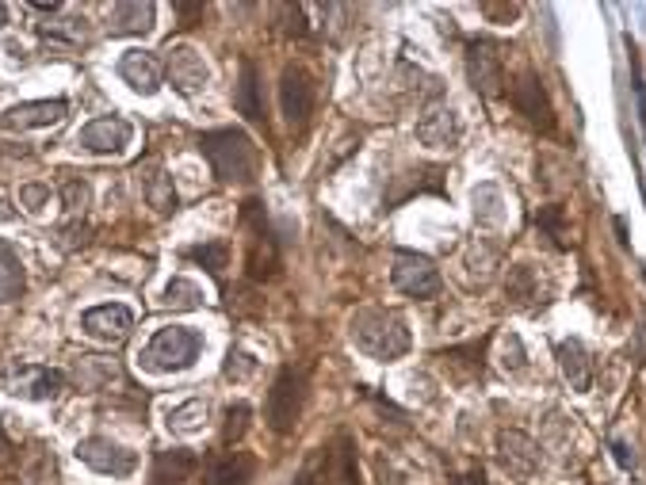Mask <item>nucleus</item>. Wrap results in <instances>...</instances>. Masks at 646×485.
Here are the masks:
<instances>
[{"instance_id": "0eeeda50", "label": "nucleus", "mask_w": 646, "mask_h": 485, "mask_svg": "<svg viewBox=\"0 0 646 485\" xmlns=\"http://www.w3.org/2000/svg\"><path fill=\"white\" fill-rule=\"evenodd\" d=\"M390 283H394V291H402L406 298H436L440 295V287H444V279L436 272V264H432L429 256L421 253H410V249H398L394 260H390Z\"/></svg>"}, {"instance_id": "39448f33", "label": "nucleus", "mask_w": 646, "mask_h": 485, "mask_svg": "<svg viewBox=\"0 0 646 485\" xmlns=\"http://www.w3.org/2000/svg\"><path fill=\"white\" fill-rule=\"evenodd\" d=\"M306 386H310V367H283L272 390H268V401H264V421L272 432L287 436L302 417V401H306Z\"/></svg>"}, {"instance_id": "f03ea898", "label": "nucleus", "mask_w": 646, "mask_h": 485, "mask_svg": "<svg viewBox=\"0 0 646 485\" xmlns=\"http://www.w3.org/2000/svg\"><path fill=\"white\" fill-rule=\"evenodd\" d=\"M199 153L211 161L215 176L226 184H249L257 176V146L241 127H222L203 134Z\"/></svg>"}, {"instance_id": "4c0bfd02", "label": "nucleus", "mask_w": 646, "mask_h": 485, "mask_svg": "<svg viewBox=\"0 0 646 485\" xmlns=\"http://www.w3.org/2000/svg\"><path fill=\"white\" fill-rule=\"evenodd\" d=\"M501 367H505L509 375H520V371L528 367V359H524V344H520L517 333H509V337H505V352H501Z\"/></svg>"}, {"instance_id": "2eb2a0df", "label": "nucleus", "mask_w": 646, "mask_h": 485, "mask_svg": "<svg viewBox=\"0 0 646 485\" xmlns=\"http://www.w3.org/2000/svg\"><path fill=\"white\" fill-rule=\"evenodd\" d=\"M513 107H517L520 115L539 130H551L555 127V111H551V100H547V92H543V81H539L536 73L528 69V73H520L517 85H513Z\"/></svg>"}, {"instance_id": "37998d69", "label": "nucleus", "mask_w": 646, "mask_h": 485, "mask_svg": "<svg viewBox=\"0 0 646 485\" xmlns=\"http://www.w3.org/2000/svg\"><path fill=\"white\" fill-rule=\"evenodd\" d=\"M4 23H8V8H4V4H0V27H4Z\"/></svg>"}, {"instance_id": "a878e982", "label": "nucleus", "mask_w": 646, "mask_h": 485, "mask_svg": "<svg viewBox=\"0 0 646 485\" xmlns=\"http://www.w3.org/2000/svg\"><path fill=\"white\" fill-rule=\"evenodd\" d=\"M23 287H27V275H23L20 253L8 241H0V306L16 302L23 295Z\"/></svg>"}, {"instance_id": "6ab92c4d", "label": "nucleus", "mask_w": 646, "mask_h": 485, "mask_svg": "<svg viewBox=\"0 0 646 485\" xmlns=\"http://www.w3.org/2000/svg\"><path fill=\"white\" fill-rule=\"evenodd\" d=\"M257 474V459L249 451H218L203 466V485H249Z\"/></svg>"}, {"instance_id": "c9c22d12", "label": "nucleus", "mask_w": 646, "mask_h": 485, "mask_svg": "<svg viewBox=\"0 0 646 485\" xmlns=\"http://www.w3.org/2000/svg\"><path fill=\"white\" fill-rule=\"evenodd\" d=\"M536 226L543 233H551L559 245H566V218H562V207H539V218H536Z\"/></svg>"}, {"instance_id": "393cba45", "label": "nucleus", "mask_w": 646, "mask_h": 485, "mask_svg": "<svg viewBox=\"0 0 646 485\" xmlns=\"http://www.w3.org/2000/svg\"><path fill=\"white\" fill-rule=\"evenodd\" d=\"M234 107L249 123H264V100H260V77L257 65L241 62V81L234 88Z\"/></svg>"}, {"instance_id": "5701e85b", "label": "nucleus", "mask_w": 646, "mask_h": 485, "mask_svg": "<svg viewBox=\"0 0 646 485\" xmlns=\"http://www.w3.org/2000/svg\"><path fill=\"white\" fill-rule=\"evenodd\" d=\"M559 367L562 375H566V382H570V390H578V394L593 390V356H589V348L578 337L559 344Z\"/></svg>"}, {"instance_id": "423d86ee", "label": "nucleus", "mask_w": 646, "mask_h": 485, "mask_svg": "<svg viewBox=\"0 0 646 485\" xmlns=\"http://www.w3.org/2000/svg\"><path fill=\"white\" fill-rule=\"evenodd\" d=\"M241 222L249 226V256H245V272L249 279H272L280 272V245H276V233L268 230V214H264V203L260 199H249L241 207Z\"/></svg>"}, {"instance_id": "b1692460", "label": "nucleus", "mask_w": 646, "mask_h": 485, "mask_svg": "<svg viewBox=\"0 0 646 485\" xmlns=\"http://www.w3.org/2000/svg\"><path fill=\"white\" fill-rule=\"evenodd\" d=\"M153 16H157V8L150 0H123V4L111 8L108 31L111 35H150Z\"/></svg>"}, {"instance_id": "473e14b6", "label": "nucleus", "mask_w": 646, "mask_h": 485, "mask_svg": "<svg viewBox=\"0 0 646 485\" xmlns=\"http://www.w3.org/2000/svg\"><path fill=\"white\" fill-rule=\"evenodd\" d=\"M62 203L69 214H85V207L92 203V188H88L85 180H77V176H69L62 184Z\"/></svg>"}, {"instance_id": "f3484780", "label": "nucleus", "mask_w": 646, "mask_h": 485, "mask_svg": "<svg viewBox=\"0 0 646 485\" xmlns=\"http://www.w3.org/2000/svg\"><path fill=\"white\" fill-rule=\"evenodd\" d=\"M65 111H69L65 100H27V104L8 107V111L0 115V127L4 130H43V127L62 123Z\"/></svg>"}, {"instance_id": "79ce46f5", "label": "nucleus", "mask_w": 646, "mask_h": 485, "mask_svg": "<svg viewBox=\"0 0 646 485\" xmlns=\"http://www.w3.org/2000/svg\"><path fill=\"white\" fill-rule=\"evenodd\" d=\"M12 451H16V447H12V443H8V436L0 432V463H8V459H12Z\"/></svg>"}, {"instance_id": "4be33fe9", "label": "nucleus", "mask_w": 646, "mask_h": 485, "mask_svg": "<svg viewBox=\"0 0 646 485\" xmlns=\"http://www.w3.org/2000/svg\"><path fill=\"white\" fill-rule=\"evenodd\" d=\"M119 77L127 81L138 96H153L157 88H161V62L146 54V50H127L123 58H119Z\"/></svg>"}, {"instance_id": "aec40b11", "label": "nucleus", "mask_w": 646, "mask_h": 485, "mask_svg": "<svg viewBox=\"0 0 646 485\" xmlns=\"http://www.w3.org/2000/svg\"><path fill=\"white\" fill-rule=\"evenodd\" d=\"M73 382H77L81 390H111V386L130 390L123 367L108 356H81L73 363Z\"/></svg>"}, {"instance_id": "7c9ffc66", "label": "nucleus", "mask_w": 646, "mask_h": 485, "mask_svg": "<svg viewBox=\"0 0 646 485\" xmlns=\"http://www.w3.org/2000/svg\"><path fill=\"white\" fill-rule=\"evenodd\" d=\"M165 306H173V310H195L199 302H203V291L195 287L192 279H173L169 287H165V298H161Z\"/></svg>"}, {"instance_id": "9d476101", "label": "nucleus", "mask_w": 646, "mask_h": 485, "mask_svg": "<svg viewBox=\"0 0 646 485\" xmlns=\"http://www.w3.org/2000/svg\"><path fill=\"white\" fill-rule=\"evenodd\" d=\"M77 459L92 466L96 474H111V478H130L138 470V455L123 447V443L108 440V436H88L77 443Z\"/></svg>"}, {"instance_id": "4468645a", "label": "nucleus", "mask_w": 646, "mask_h": 485, "mask_svg": "<svg viewBox=\"0 0 646 485\" xmlns=\"http://www.w3.org/2000/svg\"><path fill=\"white\" fill-rule=\"evenodd\" d=\"M81 329L88 337L104 340V344H123L134 329V314L123 302H104V306H92L81 314Z\"/></svg>"}, {"instance_id": "dca6fc26", "label": "nucleus", "mask_w": 646, "mask_h": 485, "mask_svg": "<svg viewBox=\"0 0 646 485\" xmlns=\"http://www.w3.org/2000/svg\"><path fill=\"white\" fill-rule=\"evenodd\" d=\"M497 459L513 478H532L543 466V451L536 440H528L524 432H501L497 436Z\"/></svg>"}, {"instance_id": "72a5a7b5", "label": "nucleus", "mask_w": 646, "mask_h": 485, "mask_svg": "<svg viewBox=\"0 0 646 485\" xmlns=\"http://www.w3.org/2000/svg\"><path fill=\"white\" fill-rule=\"evenodd\" d=\"M46 39H69V43H85V20H50L39 27Z\"/></svg>"}, {"instance_id": "bb28decb", "label": "nucleus", "mask_w": 646, "mask_h": 485, "mask_svg": "<svg viewBox=\"0 0 646 485\" xmlns=\"http://www.w3.org/2000/svg\"><path fill=\"white\" fill-rule=\"evenodd\" d=\"M505 298L513 306H536L539 302V275L532 264H517L505 275Z\"/></svg>"}, {"instance_id": "2f4dec72", "label": "nucleus", "mask_w": 646, "mask_h": 485, "mask_svg": "<svg viewBox=\"0 0 646 485\" xmlns=\"http://www.w3.org/2000/svg\"><path fill=\"white\" fill-rule=\"evenodd\" d=\"M222 375L234 382H245L257 375V359L249 356V352H241V348H230L226 352V363H222Z\"/></svg>"}, {"instance_id": "412c9836", "label": "nucleus", "mask_w": 646, "mask_h": 485, "mask_svg": "<svg viewBox=\"0 0 646 485\" xmlns=\"http://www.w3.org/2000/svg\"><path fill=\"white\" fill-rule=\"evenodd\" d=\"M199 470V455L192 447H165L157 451L150 470V485H184Z\"/></svg>"}, {"instance_id": "a211bd4d", "label": "nucleus", "mask_w": 646, "mask_h": 485, "mask_svg": "<svg viewBox=\"0 0 646 485\" xmlns=\"http://www.w3.org/2000/svg\"><path fill=\"white\" fill-rule=\"evenodd\" d=\"M463 138V123L452 107H429L417 119V142L429 149H455Z\"/></svg>"}, {"instance_id": "1a4fd4ad", "label": "nucleus", "mask_w": 646, "mask_h": 485, "mask_svg": "<svg viewBox=\"0 0 646 485\" xmlns=\"http://www.w3.org/2000/svg\"><path fill=\"white\" fill-rule=\"evenodd\" d=\"M467 81L486 100H497L505 92V65H501V46L494 39H471L467 43Z\"/></svg>"}, {"instance_id": "20e7f679", "label": "nucleus", "mask_w": 646, "mask_h": 485, "mask_svg": "<svg viewBox=\"0 0 646 485\" xmlns=\"http://www.w3.org/2000/svg\"><path fill=\"white\" fill-rule=\"evenodd\" d=\"M199 352H203V333H195L188 325H165L153 333L138 359H142V371L150 375H173V371H188Z\"/></svg>"}, {"instance_id": "a19ab883", "label": "nucleus", "mask_w": 646, "mask_h": 485, "mask_svg": "<svg viewBox=\"0 0 646 485\" xmlns=\"http://www.w3.org/2000/svg\"><path fill=\"white\" fill-rule=\"evenodd\" d=\"M635 96H639V119H643V130H646V88L639 81V69H635Z\"/></svg>"}, {"instance_id": "ddd939ff", "label": "nucleus", "mask_w": 646, "mask_h": 485, "mask_svg": "<svg viewBox=\"0 0 646 485\" xmlns=\"http://www.w3.org/2000/svg\"><path fill=\"white\" fill-rule=\"evenodd\" d=\"M280 107H283V115H287V127L306 130L310 115H314V85H310V77L302 73L299 65H287V69H283Z\"/></svg>"}, {"instance_id": "c85d7f7f", "label": "nucleus", "mask_w": 646, "mask_h": 485, "mask_svg": "<svg viewBox=\"0 0 646 485\" xmlns=\"http://www.w3.org/2000/svg\"><path fill=\"white\" fill-rule=\"evenodd\" d=\"M203 421H207V401L188 398L184 405H176L165 424H169V432H199Z\"/></svg>"}, {"instance_id": "6e6552de", "label": "nucleus", "mask_w": 646, "mask_h": 485, "mask_svg": "<svg viewBox=\"0 0 646 485\" xmlns=\"http://www.w3.org/2000/svg\"><path fill=\"white\" fill-rule=\"evenodd\" d=\"M4 390H8L12 398L54 401V398H62L65 375L58 367H43V363H12V367L4 371Z\"/></svg>"}, {"instance_id": "58836bf2", "label": "nucleus", "mask_w": 646, "mask_h": 485, "mask_svg": "<svg viewBox=\"0 0 646 485\" xmlns=\"http://www.w3.org/2000/svg\"><path fill=\"white\" fill-rule=\"evenodd\" d=\"M176 16H180V27H195V20H203V4H176Z\"/></svg>"}, {"instance_id": "7ed1b4c3", "label": "nucleus", "mask_w": 646, "mask_h": 485, "mask_svg": "<svg viewBox=\"0 0 646 485\" xmlns=\"http://www.w3.org/2000/svg\"><path fill=\"white\" fill-rule=\"evenodd\" d=\"M295 485H360L356 443L348 432H337L329 443L314 447L295 474Z\"/></svg>"}, {"instance_id": "c756f323", "label": "nucleus", "mask_w": 646, "mask_h": 485, "mask_svg": "<svg viewBox=\"0 0 646 485\" xmlns=\"http://www.w3.org/2000/svg\"><path fill=\"white\" fill-rule=\"evenodd\" d=\"M188 260L195 264H203L211 275H222L226 272V264H230V245L226 241H207V245H192L188 249Z\"/></svg>"}, {"instance_id": "9b49d317", "label": "nucleus", "mask_w": 646, "mask_h": 485, "mask_svg": "<svg viewBox=\"0 0 646 485\" xmlns=\"http://www.w3.org/2000/svg\"><path fill=\"white\" fill-rule=\"evenodd\" d=\"M165 77H169V85L180 92V96H199L207 81H211V69L203 62V54L195 50V46H169L165 50Z\"/></svg>"}, {"instance_id": "ea45409f", "label": "nucleus", "mask_w": 646, "mask_h": 485, "mask_svg": "<svg viewBox=\"0 0 646 485\" xmlns=\"http://www.w3.org/2000/svg\"><path fill=\"white\" fill-rule=\"evenodd\" d=\"M612 455H616V463L624 466V470H631V466H635V455H627L624 443H612Z\"/></svg>"}, {"instance_id": "f704fd0d", "label": "nucleus", "mask_w": 646, "mask_h": 485, "mask_svg": "<svg viewBox=\"0 0 646 485\" xmlns=\"http://www.w3.org/2000/svg\"><path fill=\"white\" fill-rule=\"evenodd\" d=\"M245 428H249V405L245 401H237V405H230L226 409V428H222V440L234 443L245 436Z\"/></svg>"}, {"instance_id": "f8f14e48", "label": "nucleus", "mask_w": 646, "mask_h": 485, "mask_svg": "<svg viewBox=\"0 0 646 485\" xmlns=\"http://www.w3.org/2000/svg\"><path fill=\"white\" fill-rule=\"evenodd\" d=\"M130 138H134V127L123 115H100L88 127H81L77 146L88 149V153H100V157H115V153H123L130 146Z\"/></svg>"}, {"instance_id": "e433bc0d", "label": "nucleus", "mask_w": 646, "mask_h": 485, "mask_svg": "<svg viewBox=\"0 0 646 485\" xmlns=\"http://www.w3.org/2000/svg\"><path fill=\"white\" fill-rule=\"evenodd\" d=\"M20 207L27 214H43V207H50V184H23Z\"/></svg>"}, {"instance_id": "cd10ccee", "label": "nucleus", "mask_w": 646, "mask_h": 485, "mask_svg": "<svg viewBox=\"0 0 646 485\" xmlns=\"http://www.w3.org/2000/svg\"><path fill=\"white\" fill-rule=\"evenodd\" d=\"M146 203H150L157 214H173L176 211V188H173V176L157 169L153 176H146Z\"/></svg>"}, {"instance_id": "f257e3e1", "label": "nucleus", "mask_w": 646, "mask_h": 485, "mask_svg": "<svg viewBox=\"0 0 646 485\" xmlns=\"http://www.w3.org/2000/svg\"><path fill=\"white\" fill-rule=\"evenodd\" d=\"M348 337L364 356L379 359V363H394L410 352V329H406L402 314L383 310V306L356 310L348 321Z\"/></svg>"}]
</instances>
